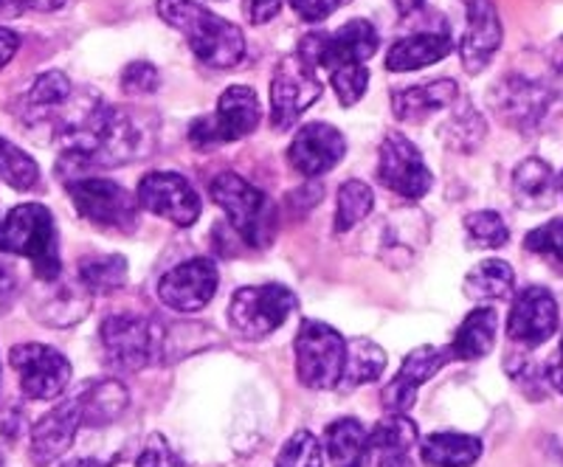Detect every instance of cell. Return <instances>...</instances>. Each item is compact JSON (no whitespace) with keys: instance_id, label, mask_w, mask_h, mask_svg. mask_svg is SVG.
I'll use <instances>...</instances> for the list:
<instances>
[{"instance_id":"obj_1","label":"cell","mask_w":563,"mask_h":467,"mask_svg":"<svg viewBox=\"0 0 563 467\" xmlns=\"http://www.w3.org/2000/svg\"><path fill=\"white\" fill-rule=\"evenodd\" d=\"M63 158L57 173L79 178L88 169H108L130 164L150 149V135L128 110L93 99L63 127Z\"/></svg>"},{"instance_id":"obj_2","label":"cell","mask_w":563,"mask_h":467,"mask_svg":"<svg viewBox=\"0 0 563 467\" xmlns=\"http://www.w3.org/2000/svg\"><path fill=\"white\" fill-rule=\"evenodd\" d=\"M164 23L180 32L195 57L214 71H231L245 57V37L240 26L206 9L198 0H158Z\"/></svg>"},{"instance_id":"obj_3","label":"cell","mask_w":563,"mask_h":467,"mask_svg":"<svg viewBox=\"0 0 563 467\" xmlns=\"http://www.w3.org/2000/svg\"><path fill=\"white\" fill-rule=\"evenodd\" d=\"M0 251L26 256L40 282H59L63 263H59L57 223L48 205L20 203L7 218L0 220Z\"/></svg>"},{"instance_id":"obj_4","label":"cell","mask_w":563,"mask_h":467,"mask_svg":"<svg viewBox=\"0 0 563 467\" xmlns=\"http://www.w3.org/2000/svg\"><path fill=\"white\" fill-rule=\"evenodd\" d=\"M209 192L245 245L268 248L276 234V209L263 189H256L238 173H223L211 178Z\"/></svg>"},{"instance_id":"obj_5","label":"cell","mask_w":563,"mask_h":467,"mask_svg":"<svg viewBox=\"0 0 563 467\" xmlns=\"http://www.w3.org/2000/svg\"><path fill=\"white\" fill-rule=\"evenodd\" d=\"M104 358L119 371H141L167 353V330L153 315H108L99 326Z\"/></svg>"},{"instance_id":"obj_6","label":"cell","mask_w":563,"mask_h":467,"mask_svg":"<svg viewBox=\"0 0 563 467\" xmlns=\"http://www.w3.org/2000/svg\"><path fill=\"white\" fill-rule=\"evenodd\" d=\"M65 192L82 220L102 231L115 234H133L139 225V200L122 184L108 178H79L65 180Z\"/></svg>"},{"instance_id":"obj_7","label":"cell","mask_w":563,"mask_h":467,"mask_svg":"<svg viewBox=\"0 0 563 467\" xmlns=\"http://www.w3.org/2000/svg\"><path fill=\"white\" fill-rule=\"evenodd\" d=\"M296 375L301 386L324 391L341 386L346 360V338L335 326L316 319H301L296 333Z\"/></svg>"},{"instance_id":"obj_8","label":"cell","mask_w":563,"mask_h":467,"mask_svg":"<svg viewBox=\"0 0 563 467\" xmlns=\"http://www.w3.org/2000/svg\"><path fill=\"white\" fill-rule=\"evenodd\" d=\"M296 310V296L285 285L240 288L229 304L231 333L243 341H263L276 333Z\"/></svg>"},{"instance_id":"obj_9","label":"cell","mask_w":563,"mask_h":467,"mask_svg":"<svg viewBox=\"0 0 563 467\" xmlns=\"http://www.w3.org/2000/svg\"><path fill=\"white\" fill-rule=\"evenodd\" d=\"M263 119L260 97L249 85H231L223 90L218 110L209 115H200L189 124V142L195 147H218V144L240 142L254 133Z\"/></svg>"},{"instance_id":"obj_10","label":"cell","mask_w":563,"mask_h":467,"mask_svg":"<svg viewBox=\"0 0 563 467\" xmlns=\"http://www.w3.org/2000/svg\"><path fill=\"white\" fill-rule=\"evenodd\" d=\"M321 97V82L316 79V65L299 52L279 59L271 77V124L276 130L294 127L301 113Z\"/></svg>"},{"instance_id":"obj_11","label":"cell","mask_w":563,"mask_h":467,"mask_svg":"<svg viewBox=\"0 0 563 467\" xmlns=\"http://www.w3.org/2000/svg\"><path fill=\"white\" fill-rule=\"evenodd\" d=\"M378 29L372 26L369 20L358 18L335 29L333 34H308L301 40L299 54L308 63H313L316 68L335 71L341 65H366V59L378 54Z\"/></svg>"},{"instance_id":"obj_12","label":"cell","mask_w":563,"mask_h":467,"mask_svg":"<svg viewBox=\"0 0 563 467\" xmlns=\"http://www.w3.org/2000/svg\"><path fill=\"white\" fill-rule=\"evenodd\" d=\"M20 389L29 400H57L70 383V364L48 344H18L9 353Z\"/></svg>"},{"instance_id":"obj_13","label":"cell","mask_w":563,"mask_h":467,"mask_svg":"<svg viewBox=\"0 0 563 467\" xmlns=\"http://www.w3.org/2000/svg\"><path fill=\"white\" fill-rule=\"evenodd\" d=\"M378 180L400 198L420 200L426 198L434 178H431V169L426 167V158L417 144L409 142L404 133H389L380 142Z\"/></svg>"},{"instance_id":"obj_14","label":"cell","mask_w":563,"mask_h":467,"mask_svg":"<svg viewBox=\"0 0 563 467\" xmlns=\"http://www.w3.org/2000/svg\"><path fill=\"white\" fill-rule=\"evenodd\" d=\"M139 205L178 229H189L198 223L200 209H203L195 186L178 173L144 175L139 184Z\"/></svg>"},{"instance_id":"obj_15","label":"cell","mask_w":563,"mask_h":467,"mask_svg":"<svg viewBox=\"0 0 563 467\" xmlns=\"http://www.w3.org/2000/svg\"><path fill=\"white\" fill-rule=\"evenodd\" d=\"M220 285L218 265L209 256H195L161 276L158 299L178 313H198L214 299Z\"/></svg>"},{"instance_id":"obj_16","label":"cell","mask_w":563,"mask_h":467,"mask_svg":"<svg viewBox=\"0 0 563 467\" xmlns=\"http://www.w3.org/2000/svg\"><path fill=\"white\" fill-rule=\"evenodd\" d=\"M558 330V301L547 288H525L512 299L507 315V338L525 349H538L555 335Z\"/></svg>"},{"instance_id":"obj_17","label":"cell","mask_w":563,"mask_h":467,"mask_svg":"<svg viewBox=\"0 0 563 467\" xmlns=\"http://www.w3.org/2000/svg\"><path fill=\"white\" fill-rule=\"evenodd\" d=\"M454 358L449 346H417L406 355L404 366L397 371L391 383L380 391V403H384L386 414H406V411L415 409L417 394H420V386L426 380H431L442 366Z\"/></svg>"},{"instance_id":"obj_18","label":"cell","mask_w":563,"mask_h":467,"mask_svg":"<svg viewBox=\"0 0 563 467\" xmlns=\"http://www.w3.org/2000/svg\"><path fill=\"white\" fill-rule=\"evenodd\" d=\"M346 153V138L327 122H310L294 135L288 147L290 167L305 178H319L335 169Z\"/></svg>"},{"instance_id":"obj_19","label":"cell","mask_w":563,"mask_h":467,"mask_svg":"<svg viewBox=\"0 0 563 467\" xmlns=\"http://www.w3.org/2000/svg\"><path fill=\"white\" fill-rule=\"evenodd\" d=\"M465 14L467 26L462 34L460 45V59L462 68H465L471 77L482 74L490 65V59L496 57V52L501 48V20L496 12V3L493 0H465Z\"/></svg>"},{"instance_id":"obj_20","label":"cell","mask_w":563,"mask_h":467,"mask_svg":"<svg viewBox=\"0 0 563 467\" xmlns=\"http://www.w3.org/2000/svg\"><path fill=\"white\" fill-rule=\"evenodd\" d=\"M82 425V403L79 394L68 397L59 405H54L45 416H40L32 429V462L37 467H48L57 462L65 451L74 445L77 431Z\"/></svg>"},{"instance_id":"obj_21","label":"cell","mask_w":563,"mask_h":467,"mask_svg":"<svg viewBox=\"0 0 563 467\" xmlns=\"http://www.w3.org/2000/svg\"><path fill=\"white\" fill-rule=\"evenodd\" d=\"M417 425L406 414H386L369 431V462L375 467H417Z\"/></svg>"},{"instance_id":"obj_22","label":"cell","mask_w":563,"mask_h":467,"mask_svg":"<svg viewBox=\"0 0 563 467\" xmlns=\"http://www.w3.org/2000/svg\"><path fill=\"white\" fill-rule=\"evenodd\" d=\"M456 99H460V88H456L454 79H434V82H422L391 93V110L400 122L420 124L431 113H440L449 104H454Z\"/></svg>"},{"instance_id":"obj_23","label":"cell","mask_w":563,"mask_h":467,"mask_svg":"<svg viewBox=\"0 0 563 467\" xmlns=\"http://www.w3.org/2000/svg\"><path fill=\"white\" fill-rule=\"evenodd\" d=\"M451 37L449 29H434V32H417L409 37L397 40L395 45L386 54V68L395 74L417 71V68H426V65H434L440 59H445L451 54Z\"/></svg>"},{"instance_id":"obj_24","label":"cell","mask_w":563,"mask_h":467,"mask_svg":"<svg viewBox=\"0 0 563 467\" xmlns=\"http://www.w3.org/2000/svg\"><path fill=\"white\" fill-rule=\"evenodd\" d=\"M510 189H512V200L521 205V209H530V212H541L547 205L555 200L558 184L555 178V169L547 164L544 158H525L519 167L512 169V180H510Z\"/></svg>"},{"instance_id":"obj_25","label":"cell","mask_w":563,"mask_h":467,"mask_svg":"<svg viewBox=\"0 0 563 467\" xmlns=\"http://www.w3.org/2000/svg\"><path fill=\"white\" fill-rule=\"evenodd\" d=\"M496 104L505 122L516 127H532L538 119H544L550 108V90L530 79H507L505 90L496 93Z\"/></svg>"},{"instance_id":"obj_26","label":"cell","mask_w":563,"mask_h":467,"mask_svg":"<svg viewBox=\"0 0 563 467\" xmlns=\"http://www.w3.org/2000/svg\"><path fill=\"white\" fill-rule=\"evenodd\" d=\"M324 448L333 467H366L369 465V431L355 416H341L327 425Z\"/></svg>"},{"instance_id":"obj_27","label":"cell","mask_w":563,"mask_h":467,"mask_svg":"<svg viewBox=\"0 0 563 467\" xmlns=\"http://www.w3.org/2000/svg\"><path fill=\"white\" fill-rule=\"evenodd\" d=\"M496 330H499V315L493 308H476L474 313H467L456 330L454 341H451V355L456 360H479L496 344Z\"/></svg>"},{"instance_id":"obj_28","label":"cell","mask_w":563,"mask_h":467,"mask_svg":"<svg viewBox=\"0 0 563 467\" xmlns=\"http://www.w3.org/2000/svg\"><path fill=\"white\" fill-rule=\"evenodd\" d=\"M420 456L429 467H471L482 456V442L471 434L437 431L422 440Z\"/></svg>"},{"instance_id":"obj_29","label":"cell","mask_w":563,"mask_h":467,"mask_svg":"<svg viewBox=\"0 0 563 467\" xmlns=\"http://www.w3.org/2000/svg\"><path fill=\"white\" fill-rule=\"evenodd\" d=\"M79 403H82V425L102 429L128 409V389L119 380H99L79 391Z\"/></svg>"},{"instance_id":"obj_30","label":"cell","mask_w":563,"mask_h":467,"mask_svg":"<svg viewBox=\"0 0 563 467\" xmlns=\"http://www.w3.org/2000/svg\"><path fill=\"white\" fill-rule=\"evenodd\" d=\"M467 299L474 301H499L510 299L516 290V270L501 259H485V263L474 265L471 274L462 282Z\"/></svg>"},{"instance_id":"obj_31","label":"cell","mask_w":563,"mask_h":467,"mask_svg":"<svg viewBox=\"0 0 563 467\" xmlns=\"http://www.w3.org/2000/svg\"><path fill=\"white\" fill-rule=\"evenodd\" d=\"M70 79L63 71H45L32 82V88L23 97V113L32 122H43L45 115H52L54 110H63L70 102Z\"/></svg>"},{"instance_id":"obj_32","label":"cell","mask_w":563,"mask_h":467,"mask_svg":"<svg viewBox=\"0 0 563 467\" xmlns=\"http://www.w3.org/2000/svg\"><path fill=\"white\" fill-rule=\"evenodd\" d=\"M77 279L88 293H115L128 282V259L122 254H93L79 259Z\"/></svg>"},{"instance_id":"obj_33","label":"cell","mask_w":563,"mask_h":467,"mask_svg":"<svg viewBox=\"0 0 563 467\" xmlns=\"http://www.w3.org/2000/svg\"><path fill=\"white\" fill-rule=\"evenodd\" d=\"M386 369V353L375 341L369 338H350L346 341V360L344 375H341V386L344 389H355V386L372 383L378 380Z\"/></svg>"},{"instance_id":"obj_34","label":"cell","mask_w":563,"mask_h":467,"mask_svg":"<svg viewBox=\"0 0 563 467\" xmlns=\"http://www.w3.org/2000/svg\"><path fill=\"white\" fill-rule=\"evenodd\" d=\"M375 209V194H372V186L364 180H346L339 189V203H335V231L344 234V231L355 229L361 220H366Z\"/></svg>"},{"instance_id":"obj_35","label":"cell","mask_w":563,"mask_h":467,"mask_svg":"<svg viewBox=\"0 0 563 467\" xmlns=\"http://www.w3.org/2000/svg\"><path fill=\"white\" fill-rule=\"evenodd\" d=\"M0 180L18 192H32L40 186L37 160L26 149H20L18 144L0 138Z\"/></svg>"},{"instance_id":"obj_36","label":"cell","mask_w":563,"mask_h":467,"mask_svg":"<svg viewBox=\"0 0 563 467\" xmlns=\"http://www.w3.org/2000/svg\"><path fill=\"white\" fill-rule=\"evenodd\" d=\"M88 308H90L88 290L77 293V290L63 288L57 296H48V299L40 304L37 319L48 326H68L74 324V321H82L85 313H88Z\"/></svg>"},{"instance_id":"obj_37","label":"cell","mask_w":563,"mask_h":467,"mask_svg":"<svg viewBox=\"0 0 563 467\" xmlns=\"http://www.w3.org/2000/svg\"><path fill=\"white\" fill-rule=\"evenodd\" d=\"M467 243L474 248H501L510 240L505 220L496 212H474L465 218Z\"/></svg>"},{"instance_id":"obj_38","label":"cell","mask_w":563,"mask_h":467,"mask_svg":"<svg viewBox=\"0 0 563 467\" xmlns=\"http://www.w3.org/2000/svg\"><path fill=\"white\" fill-rule=\"evenodd\" d=\"M274 467H324V451L310 431L301 429L285 442Z\"/></svg>"},{"instance_id":"obj_39","label":"cell","mask_w":563,"mask_h":467,"mask_svg":"<svg viewBox=\"0 0 563 467\" xmlns=\"http://www.w3.org/2000/svg\"><path fill=\"white\" fill-rule=\"evenodd\" d=\"M330 85H333L339 102L344 108H352L364 99L366 88H369V71H366V65H341L330 71Z\"/></svg>"},{"instance_id":"obj_40","label":"cell","mask_w":563,"mask_h":467,"mask_svg":"<svg viewBox=\"0 0 563 467\" xmlns=\"http://www.w3.org/2000/svg\"><path fill=\"white\" fill-rule=\"evenodd\" d=\"M525 248L532 254H544L563 263V218L538 225L525 237Z\"/></svg>"},{"instance_id":"obj_41","label":"cell","mask_w":563,"mask_h":467,"mask_svg":"<svg viewBox=\"0 0 563 467\" xmlns=\"http://www.w3.org/2000/svg\"><path fill=\"white\" fill-rule=\"evenodd\" d=\"M135 467H186V462L175 454L173 445L164 436L153 434L147 440V445L141 448Z\"/></svg>"},{"instance_id":"obj_42","label":"cell","mask_w":563,"mask_h":467,"mask_svg":"<svg viewBox=\"0 0 563 467\" xmlns=\"http://www.w3.org/2000/svg\"><path fill=\"white\" fill-rule=\"evenodd\" d=\"M161 85L155 65L150 63H130L122 71V88L128 93H155Z\"/></svg>"},{"instance_id":"obj_43","label":"cell","mask_w":563,"mask_h":467,"mask_svg":"<svg viewBox=\"0 0 563 467\" xmlns=\"http://www.w3.org/2000/svg\"><path fill=\"white\" fill-rule=\"evenodd\" d=\"M294 12L299 14L301 20H308V23H321L327 20L330 14L339 9L341 0H288Z\"/></svg>"},{"instance_id":"obj_44","label":"cell","mask_w":563,"mask_h":467,"mask_svg":"<svg viewBox=\"0 0 563 467\" xmlns=\"http://www.w3.org/2000/svg\"><path fill=\"white\" fill-rule=\"evenodd\" d=\"M68 0H0V14H20V12H57Z\"/></svg>"},{"instance_id":"obj_45","label":"cell","mask_w":563,"mask_h":467,"mask_svg":"<svg viewBox=\"0 0 563 467\" xmlns=\"http://www.w3.org/2000/svg\"><path fill=\"white\" fill-rule=\"evenodd\" d=\"M282 12V0H245V14L251 23L263 26L268 20H274Z\"/></svg>"},{"instance_id":"obj_46","label":"cell","mask_w":563,"mask_h":467,"mask_svg":"<svg viewBox=\"0 0 563 467\" xmlns=\"http://www.w3.org/2000/svg\"><path fill=\"white\" fill-rule=\"evenodd\" d=\"M14 296H18V279H14L12 270L0 265V319L12 310Z\"/></svg>"},{"instance_id":"obj_47","label":"cell","mask_w":563,"mask_h":467,"mask_svg":"<svg viewBox=\"0 0 563 467\" xmlns=\"http://www.w3.org/2000/svg\"><path fill=\"white\" fill-rule=\"evenodd\" d=\"M20 425H23V411L18 409V403H7L0 409V431L7 436H18L20 434Z\"/></svg>"},{"instance_id":"obj_48","label":"cell","mask_w":563,"mask_h":467,"mask_svg":"<svg viewBox=\"0 0 563 467\" xmlns=\"http://www.w3.org/2000/svg\"><path fill=\"white\" fill-rule=\"evenodd\" d=\"M18 48H20L18 32H12V29H7V26H0V71H3V68L12 63L14 54H18Z\"/></svg>"},{"instance_id":"obj_49","label":"cell","mask_w":563,"mask_h":467,"mask_svg":"<svg viewBox=\"0 0 563 467\" xmlns=\"http://www.w3.org/2000/svg\"><path fill=\"white\" fill-rule=\"evenodd\" d=\"M544 371H547V383H550L558 394H563V358L561 355H558V358L552 360Z\"/></svg>"},{"instance_id":"obj_50","label":"cell","mask_w":563,"mask_h":467,"mask_svg":"<svg viewBox=\"0 0 563 467\" xmlns=\"http://www.w3.org/2000/svg\"><path fill=\"white\" fill-rule=\"evenodd\" d=\"M422 3H426V0H391V7H395V12L400 14V18H409V14L417 12Z\"/></svg>"},{"instance_id":"obj_51","label":"cell","mask_w":563,"mask_h":467,"mask_svg":"<svg viewBox=\"0 0 563 467\" xmlns=\"http://www.w3.org/2000/svg\"><path fill=\"white\" fill-rule=\"evenodd\" d=\"M65 467H110L108 462H99V459H77V462H70V465Z\"/></svg>"},{"instance_id":"obj_52","label":"cell","mask_w":563,"mask_h":467,"mask_svg":"<svg viewBox=\"0 0 563 467\" xmlns=\"http://www.w3.org/2000/svg\"><path fill=\"white\" fill-rule=\"evenodd\" d=\"M558 355H561V358H563V335H561V349H558Z\"/></svg>"},{"instance_id":"obj_53","label":"cell","mask_w":563,"mask_h":467,"mask_svg":"<svg viewBox=\"0 0 563 467\" xmlns=\"http://www.w3.org/2000/svg\"><path fill=\"white\" fill-rule=\"evenodd\" d=\"M558 184H561V194H563V173H561V180H558Z\"/></svg>"},{"instance_id":"obj_54","label":"cell","mask_w":563,"mask_h":467,"mask_svg":"<svg viewBox=\"0 0 563 467\" xmlns=\"http://www.w3.org/2000/svg\"><path fill=\"white\" fill-rule=\"evenodd\" d=\"M0 467H3V454H0Z\"/></svg>"}]
</instances>
